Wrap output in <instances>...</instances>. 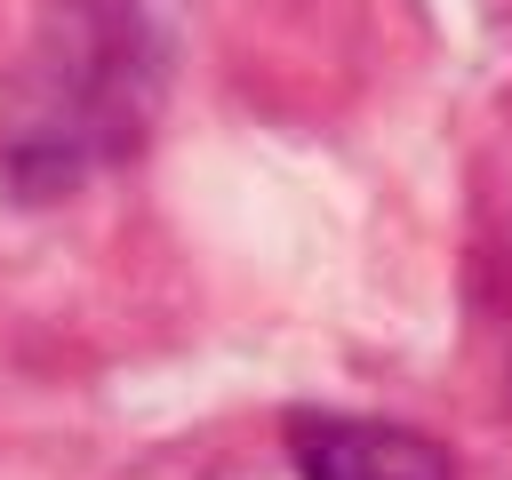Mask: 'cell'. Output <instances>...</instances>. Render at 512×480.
Listing matches in <instances>:
<instances>
[{
  "label": "cell",
  "mask_w": 512,
  "mask_h": 480,
  "mask_svg": "<svg viewBox=\"0 0 512 480\" xmlns=\"http://www.w3.org/2000/svg\"><path fill=\"white\" fill-rule=\"evenodd\" d=\"M176 48L184 0H48L0 88V192L48 208L128 168L168 112Z\"/></svg>",
  "instance_id": "1"
},
{
  "label": "cell",
  "mask_w": 512,
  "mask_h": 480,
  "mask_svg": "<svg viewBox=\"0 0 512 480\" xmlns=\"http://www.w3.org/2000/svg\"><path fill=\"white\" fill-rule=\"evenodd\" d=\"M288 464L304 480H456L440 440H424L392 416H344V408H296Z\"/></svg>",
  "instance_id": "2"
}]
</instances>
